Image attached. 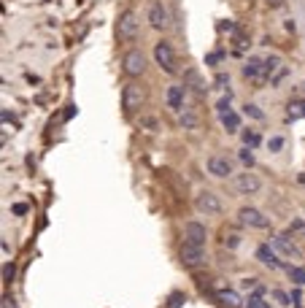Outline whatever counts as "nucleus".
<instances>
[{
    "instance_id": "obj_1",
    "label": "nucleus",
    "mask_w": 305,
    "mask_h": 308,
    "mask_svg": "<svg viewBox=\"0 0 305 308\" xmlns=\"http://www.w3.org/2000/svg\"><path fill=\"white\" fill-rule=\"evenodd\" d=\"M195 208L205 216H216V214H222V200H219L216 192L203 189V192H197V197H195Z\"/></svg>"
},
{
    "instance_id": "obj_2",
    "label": "nucleus",
    "mask_w": 305,
    "mask_h": 308,
    "mask_svg": "<svg viewBox=\"0 0 305 308\" xmlns=\"http://www.w3.org/2000/svg\"><path fill=\"white\" fill-rule=\"evenodd\" d=\"M270 246H273V252L281 254L284 259H294V262H300V259H302V252L294 246V240L289 235H273L270 238Z\"/></svg>"
},
{
    "instance_id": "obj_3",
    "label": "nucleus",
    "mask_w": 305,
    "mask_h": 308,
    "mask_svg": "<svg viewBox=\"0 0 305 308\" xmlns=\"http://www.w3.org/2000/svg\"><path fill=\"white\" fill-rule=\"evenodd\" d=\"M181 262H184V268H203L208 259H205V252H203V246H195V244H186L184 240V246H181Z\"/></svg>"
},
{
    "instance_id": "obj_4",
    "label": "nucleus",
    "mask_w": 305,
    "mask_h": 308,
    "mask_svg": "<svg viewBox=\"0 0 305 308\" xmlns=\"http://www.w3.org/2000/svg\"><path fill=\"white\" fill-rule=\"evenodd\" d=\"M116 35L122 38V41H132V38L138 35V16L132 8H127L125 14L119 16V22H116Z\"/></svg>"
},
{
    "instance_id": "obj_5",
    "label": "nucleus",
    "mask_w": 305,
    "mask_h": 308,
    "mask_svg": "<svg viewBox=\"0 0 305 308\" xmlns=\"http://www.w3.org/2000/svg\"><path fill=\"white\" fill-rule=\"evenodd\" d=\"M238 222L246 225V227H254V230H268L270 227V219L262 214V211H256V208H241L238 211Z\"/></svg>"
},
{
    "instance_id": "obj_6",
    "label": "nucleus",
    "mask_w": 305,
    "mask_h": 308,
    "mask_svg": "<svg viewBox=\"0 0 305 308\" xmlns=\"http://www.w3.org/2000/svg\"><path fill=\"white\" fill-rule=\"evenodd\" d=\"M144 90H140L138 84H127L125 86V92H122V108H125L127 114H132V111H138L140 105H144Z\"/></svg>"
},
{
    "instance_id": "obj_7",
    "label": "nucleus",
    "mask_w": 305,
    "mask_h": 308,
    "mask_svg": "<svg viewBox=\"0 0 305 308\" xmlns=\"http://www.w3.org/2000/svg\"><path fill=\"white\" fill-rule=\"evenodd\" d=\"M154 60H157V65L165 73H176V57H173V49H170V43H165V41H159L157 46H154Z\"/></svg>"
},
{
    "instance_id": "obj_8",
    "label": "nucleus",
    "mask_w": 305,
    "mask_h": 308,
    "mask_svg": "<svg viewBox=\"0 0 305 308\" xmlns=\"http://www.w3.org/2000/svg\"><path fill=\"white\" fill-rule=\"evenodd\" d=\"M125 73L127 76H140L146 71V57H144V52H138V49H132V52H127L125 54Z\"/></svg>"
},
{
    "instance_id": "obj_9",
    "label": "nucleus",
    "mask_w": 305,
    "mask_h": 308,
    "mask_svg": "<svg viewBox=\"0 0 305 308\" xmlns=\"http://www.w3.org/2000/svg\"><path fill=\"white\" fill-rule=\"evenodd\" d=\"M149 25L154 27V30H168V27H170V14H168V8L162 6V3H151V8H149Z\"/></svg>"
},
{
    "instance_id": "obj_10",
    "label": "nucleus",
    "mask_w": 305,
    "mask_h": 308,
    "mask_svg": "<svg viewBox=\"0 0 305 308\" xmlns=\"http://www.w3.org/2000/svg\"><path fill=\"white\" fill-rule=\"evenodd\" d=\"M208 173L216 179H227V176H232V162L222 157V154H214V157H208Z\"/></svg>"
},
{
    "instance_id": "obj_11",
    "label": "nucleus",
    "mask_w": 305,
    "mask_h": 308,
    "mask_svg": "<svg viewBox=\"0 0 305 308\" xmlns=\"http://www.w3.org/2000/svg\"><path fill=\"white\" fill-rule=\"evenodd\" d=\"M260 179L254 176V173H238L235 176V189L241 192V195H254V192H260Z\"/></svg>"
},
{
    "instance_id": "obj_12",
    "label": "nucleus",
    "mask_w": 305,
    "mask_h": 308,
    "mask_svg": "<svg viewBox=\"0 0 305 308\" xmlns=\"http://www.w3.org/2000/svg\"><path fill=\"white\" fill-rule=\"evenodd\" d=\"M184 238H186V244H195V246H205V240H208V233H205V227L200 225V222H186V225H184Z\"/></svg>"
},
{
    "instance_id": "obj_13",
    "label": "nucleus",
    "mask_w": 305,
    "mask_h": 308,
    "mask_svg": "<svg viewBox=\"0 0 305 308\" xmlns=\"http://www.w3.org/2000/svg\"><path fill=\"white\" fill-rule=\"evenodd\" d=\"M243 76L251 81H265V60L260 57H249V62L243 65Z\"/></svg>"
},
{
    "instance_id": "obj_14",
    "label": "nucleus",
    "mask_w": 305,
    "mask_h": 308,
    "mask_svg": "<svg viewBox=\"0 0 305 308\" xmlns=\"http://www.w3.org/2000/svg\"><path fill=\"white\" fill-rule=\"evenodd\" d=\"M165 100H168V108H173V111H184V86H168V95H165Z\"/></svg>"
},
{
    "instance_id": "obj_15",
    "label": "nucleus",
    "mask_w": 305,
    "mask_h": 308,
    "mask_svg": "<svg viewBox=\"0 0 305 308\" xmlns=\"http://www.w3.org/2000/svg\"><path fill=\"white\" fill-rule=\"evenodd\" d=\"M256 259H260L262 265H268V268H281V259L275 257V252H273V246H260L256 249Z\"/></svg>"
},
{
    "instance_id": "obj_16",
    "label": "nucleus",
    "mask_w": 305,
    "mask_h": 308,
    "mask_svg": "<svg viewBox=\"0 0 305 308\" xmlns=\"http://www.w3.org/2000/svg\"><path fill=\"white\" fill-rule=\"evenodd\" d=\"M216 297L222 300L224 305H230V308H243V300H241V295L232 292V290H219Z\"/></svg>"
},
{
    "instance_id": "obj_17",
    "label": "nucleus",
    "mask_w": 305,
    "mask_h": 308,
    "mask_svg": "<svg viewBox=\"0 0 305 308\" xmlns=\"http://www.w3.org/2000/svg\"><path fill=\"white\" fill-rule=\"evenodd\" d=\"M222 124H224L227 133H238L241 130V117H238L235 111H227V114H222Z\"/></svg>"
},
{
    "instance_id": "obj_18",
    "label": "nucleus",
    "mask_w": 305,
    "mask_h": 308,
    "mask_svg": "<svg viewBox=\"0 0 305 308\" xmlns=\"http://www.w3.org/2000/svg\"><path fill=\"white\" fill-rule=\"evenodd\" d=\"M181 127H184V130H195V127H197V114H195V108H184V111H181Z\"/></svg>"
},
{
    "instance_id": "obj_19",
    "label": "nucleus",
    "mask_w": 305,
    "mask_h": 308,
    "mask_svg": "<svg viewBox=\"0 0 305 308\" xmlns=\"http://www.w3.org/2000/svg\"><path fill=\"white\" fill-rule=\"evenodd\" d=\"M222 246H227V249L241 246V233H235V230H222Z\"/></svg>"
},
{
    "instance_id": "obj_20",
    "label": "nucleus",
    "mask_w": 305,
    "mask_h": 308,
    "mask_svg": "<svg viewBox=\"0 0 305 308\" xmlns=\"http://www.w3.org/2000/svg\"><path fill=\"white\" fill-rule=\"evenodd\" d=\"M287 114H289V119H305V100H292Z\"/></svg>"
},
{
    "instance_id": "obj_21",
    "label": "nucleus",
    "mask_w": 305,
    "mask_h": 308,
    "mask_svg": "<svg viewBox=\"0 0 305 308\" xmlns=\"http://www.w3.org/2000/svg\"><path fill=\"white\" fill-rule=\"evenodd\" d=\"M287 273H289V278L297 287H305V268H300V265H289L287 268Z\"/></svg>"
},
{
    "instance_id": "obj_22",
    "label": "nucleus",
    "mask_w": 305,
    "mask_h": 308,
    "mask_svg": "<svg viewBox=\"0 0 305 308\" xmlns=\"http://www.w3.org/2000/svg\"><path fill=\"white\" fill-rule=\"evenodd\" d=\"M241 138H243V146L254 149L256 143H260V133H256V130H241Z\"/></svg>"
},
{
    "instance_id": "obj_23",
    "label": "nucleus",
    "mask_w": 305,
    "mask_h": 308,
    "mask_svg": "<svg viewBox=\"0 0 305 308\" xmlns=\"http://www.w3.org/2000/svg\"><path fill=\"white\" fill-rule=\"evenodd\" d=\"M270 297H273V300L278 303V305H292V295L281 292V290H273V292H270Z\"/></svg>"
},
{
    "instance_id": "obj_24",
    "label": "nucleus",
    "mask_w": 305,
    "mask_h": 308,
    "mask_svg": "<svg viewBox=\"0 0 305 308\" xmlns=\"http://www.w3.org/2000/svg\"><path fill=\"white\" fill-rule=\"evenodd\" d=\"M246 308H270V303L265 300L262 295H251V297H249V303H246Z\"/></svg>"
},
{
    "instance_id": "obj_25",
    "label": "nucleus",
    "mask_w": 305,
    "mask_h": 308,
    "mask_svg": "<svg viewBox=\"0 0 305 308\" xmlns=\"http://www.w3.org/2000/svg\"><path fill=\"white\" fill-rule=\"evenodd\" d=\"M289 233L292 235H305V222H302V219H292V222H289Z\"/></svg>"
},
{
    "instance_id": "obj_26",
    "label": "nucleus",
    "mask_w": 305,
    "mask_h": 308,
    "mask_svg": "<svg viewBox=\"0 0 305 308\" xmlns=\"http://www.w3.org/2000/svg\"><path fill=\"white\" fill-rule=\"evenodd\" d=\"M238 157H241V162H243L246 168H251V165H254V154H251V149H249V146L241 149V154H238Z\"/></svg>"
},
{
    "instance_id": "obj_27",
    "label": "nucleus",
    "mask_w": 305,
    "mask_h": 308,
    "mask_svg": "<svg viewBox=\"0 0 305 308\" xmlns=\"http://www.w3.org/2000/svg\"><path fill=\"white\" fill-rule=\"evenodd\" d=\"M268 149H270V151H281V149H284V138H281V136H273V138L268 141Z\"/></svg>"
},
{
    "instance_id": "obj_28",
    "label": "nucleus",
    "mask_w": 305,
    "mask_h": 308,
    "mask_svg": "<svg viewBox=\"0 0 305 308\" xmlns=\"http://www.w3.org/2000/svg\"><path fill=\"white\" fill-rule=\"evenodd\" d=\"M216 111H219V117H222V114H227L230 111V92H227V98H222L216 103Z\"/></svg>"
},
{
    "instance_id": "obj_29",
    "label": "nucleus",
    "mask_w": 305,
    "mask_h": 308,
    "mask_svg": "<svg viewBox=\"0 0 305 308\" xmlns=\"http://www.w3.org/2000/svg\"><path fill=\"white\" fill-rule=\"evenodd\" d=\"M243 108H246V114H249V117H254V119H265V114H262L260 108H256L254 103H249V105H243Z\"/></svg>"
},
{
    "instance_id": "obj_30",
    "label": "nucleus",
    "mask_w": 305,
    "mask_h": 308,
    "mask_svg": "<svg viewBox=\"0 0 305 308\" xmlns=\"http://www.w3.org/2000/svg\"><path fill=\"white\" fill-rule=\"evenodd\" d=\"M189 81L195 84V92H200V95H205V84H200V79H197V73H195V71L189 73Z\"/></svg>"
},
{
    "instance_id": "obj_31",
    "label": "nucleus",
    "mask_w": 305,
    "mask_h": 308,
    "mask_svg": "<svg viewBox=\"0 0 305 308\" xmlns=\"http://www.w3.org/2000/svg\"><path fill=\"white\" fill-rule=\"evenodd\" d=\"M222 57H224L222 52H211V54H208V57H205V65H216L219 60H222Z\"/></svg>"
},
{
    "instance_id": "obj_32",
    "label": "nucleus",
    "mask_w": 305,
    "mask_h": 308,
    "mask_svg": "<svg viewBox=\"0 0 305 308\" xmlns=\"http://www.w3.org/2000/svg\"><path fill=\"white\" fill-rule=\"evenodd\" d=\"M292 305H294V308H302V292H300V290L292 292Z\"/></svg>"
},
{
    "instance_id": "obj_33",
    "label": "nucleus",
    "mask_w": 305,
    "mask_h": 308,
    "mask_svg": "<svg viewBox=\"0 0 305 308\" xmlns=\"http://www.w3.org/2000/svg\"><path fill=\"white\" fill-rule=\"evenodd\" d=\"M3 278H6V281H11V278H14V265L11 262L3 265Z\"/></svg>"
},
{
    "instance_id": "obj_34",
    "label": "nucleus",
    "mask_w": 305,
    "mask_h": 308,
    "mask_svg": "<svg viewBox=\"0 0 305 308\" xmlns=\"http://www.w3.org/2000/svg\"><path fill=\"white\" fill-rule=\"evenodd\" d=\"M181 303H184V295H173V297H170V303H168V308H181Z\"/></svg>"
},
{
    "instance_id": "obj_35",
    "label": "nucleus",
    "mask_w": 305,
    "mask_h": 308,
    "mask_svg": "<svg viewBox=\"0 0 305 308\" xmlns=\"http://www.w3.org/2000/svg\"><path fill=\"white\" fill-rule=\"evenodd\" d=\"M224 84H230V76L219 73V76H216V86H224Z\"/></svg>"
},
{
    "instance_id": "obj_36",
    "label": "nucleus",
    "mask_w": 305,
    "mask_h": 308,
    "mask_svg": "<svg viewBox=\"0 0 305 308\" xmlns=\"http://www.w3.org/2000/svg\"><path fill=\"white\" fill-rule=\"evenodd\" d=\"M3 308H19L14 297H3Z\"/></svg>"
},
{
    "instance_id": "obj_37",
    "label": "nucleus",
    "mask_w": 305,
    "mask_h": 308,
    "mask_svg": "<svg viewBox=\"0 0 305 308\" xmlns=\"http://www.w3.org/2000/svg\"><path fill=\"white\" fill-rule=\"evenodd\" d=\"M14 214H27V206L25 203H16L14 206Z\"/></svg>"
},
{
    "instance_id": "obj_38",
    "label": "nucleus",
    "mask_w": 305,
    "mask_h": 308,
    "mask_svg": "<svg viewBox=\"0 0 305 308\" xmlns=\"http://www.w3.org/2000/svg\"><path fill=\"white\" fill-rule=\"evenodd\" d=\"M268 6H273V8H275V6H281V0H268Z\"/></svg>"
}]
</instances>
